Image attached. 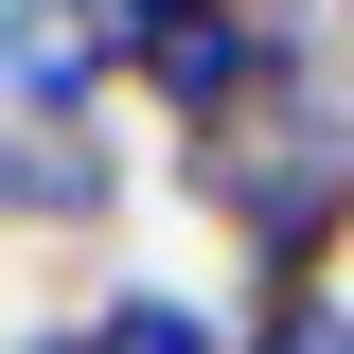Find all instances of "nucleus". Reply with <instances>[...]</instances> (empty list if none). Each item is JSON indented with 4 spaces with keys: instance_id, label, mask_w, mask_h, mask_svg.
Masks as SVG:
<instances>
[{
    "instance_id": "obj_1",
    "label": "nucleus",
    "mask_w": 354,
    "mask_h": 354,
    "mask_svg": "<svg viewBox=\"0 0 354 354\" xmlns=\"http://www.w3.org/2000/svg\"><path fill=\"white\" fill-rule=\"evenodd\" d=\"M177 195L248 248V301L337 283V266H354V106H337V88H301V106H248V124L177 142Z\"/></svg>"
},
{
    "instance_id": "obj_2",
    "label": "nucleus",
    "mask_w": 354,
    "mask_h": 354,
    "mask_svg": "<svg viewBox=\"0 0 354 354\" xmlns=\"http://www.w3.org/2000/svg\"><path fill=\"white\" fill-rule=\"evenodd\" d=\"M301 88H319V36L301 18H248V0H177L160 36L124 53V106H160L177 142L248 124V106H301Z\"/></svg>"
},
{
    "instance_id": "obj_3",
    "label": "nucleus",
    "mask_w": 354,
    "mask_h": 354,
    "mask_svg": "<svg viewBox=\"0 0 354 354\" xmlns=\"http://www.w3.org/2000/svg\"><path fill=\"white\" fill-rule=\"evenodd\" d=\"M124 106V18L106 0H0V124H106Z\"/></svg>"
},
{
    "instance_id": "obj_4",
    "label": "nucleus",
    "mask_w": 354,
    "mask_h": 354,
    "mask_svg": "<svg viewBox=\"0 0 354 354\" xmlns=\"http://www.w3.org/2000/svg\"><path fill=\"white\" fill-rule=\"evenodd\" d=\"M0 230H124V142L106 124H0Z\"/></svg>"
},
{
    "instance_id": "obj_5",
    "label": "nucleus",
    "mask_w": 354,
    "mask_h": 354,
    "mask_svg": "<svg viewBox=\"0 0 354 354\" xmlns=\"http://www.w3.org/2000/svg\"><path fill=\"white\" fill-rule=\"evenodd\" d=\"M88 337H106V354H230V319L195 301V283H142V266H124V283L88 301Z\"/></svg>"
},
{
    "instance_id": "obj_6",
    "label": "nucleus",
    "mask_w": 354,
    "mask_h": 354,
    "mask_svg": "<svg viewBox=\"0 0 354 354\" xmlns=\"http://www.w3.org/2000/svg\"><path fill=\"white\" fill-rule=\"evenodd\" d=\"M230 354H354V301H337V283H283V301L230 319Z\"/></svg>"
},
{
    "instance_id": "obj_7",
    "label": "nucleus",
    "mask_w": 354,
    "mask_h": 354,
    "mask_svg": "<svg viewBox=\"0 0 354 354\" xmlns=\"http://www.w3.org/2000/svg\"><path fill=\"white\" fill-rule=\"evenodd\" d=\"M0 354H106V337H88V319H18Z\"/></svg>"
},
{
    "instance_id": "obj_8",
    "label": "nucleus",
    "mask_w": 354,
    "mask_h": 354,
    "mask_svg": "<svg viewBox=\"0 0 354 354\" xmlns=\"http://www.w3.org/2000/svg\"><path fill=\"white\" fill-rule=\"evenodd\" d=\"M106 18H124V53H142V36H160V18H177V0H106Z\"/></svg>"
},
{
    "instance_id": "obj_9",
    "label": "nucleus",
    "mask_w": 354,
    "mask_h": 354,
    "mask_svg": "<svg viewBox=\"0 0 354 354\" xmlns=\"http://www.w3.org/2000/svg\"><path fill=\"white\" fill-rule=\"evenodd\" d=\"M337 36H354V0H337Z\"/></svg>"
}]
</instances>
